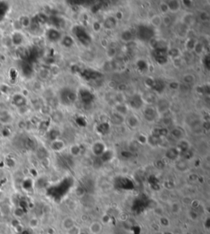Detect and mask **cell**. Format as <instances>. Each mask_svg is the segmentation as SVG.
I'll list each match as a JSON object with an SVG mask.
<instances>
[{"instance_id":"6da1fadb","label":"cell","mask_w":210,"mask_h":234,"mask_svg":"<svg viewBox=\"0 0 210 234\" xmlns=\"http://www.w3.org/2000/svg\"><path fill=\"white\" fill-rule=\"evenodd\" d=\"M138 38L143 41H150L154 36V31L152 28L147 26H139L137 29Z\"/></svg>"},{"instance_id":"7a4b0ae2","label":"cell","mask_w":210,"mask_h":234,"mask_svg":"<svg viewBox=\"0 0 210 234\" xmlns=\"http://www.w3.org/2000/svg\"><path fill=\"white\" fill-rule=\"evenodd\" d=\"M74 33L80 42L84 45H89L91 43L90 34L85 31L82 26H76L74 29Z\"/></svg>"},{"instance_id":"3957f363","label":"cell","mask_w":210,"mask_h":234,"mask_svg":"<svg viewBox=\"0 0 210 234\" xmlns=\"http://www.w3.org/2000/svg\"><path fill=\"white\" fill-rule=\"evenodd\" d=\"M61 99L64 104H70L76 99V93L70 88H64L61 92Z\"/></svg>"},{"instance_id":"277c9868","label":"cell","mask_w":210,"mask_h":234,"mask_svg":"<svg viewBox=\"0 0 210 234\" xmlns=\"http://www.w3.org/2000/svg\"><path fill=\"white\" fill-rule=\"evenodd\" d=\"M167 56H168L167 52L163 48H158L154 52V57L157 62L160 64H164L167 62V59H168Z\"/></svg>"},{"instance_id":"5b68a950","label":"cell","mask_w":210,"mask_h":234,"mask_svg":"<svg viewBox=\"0 0 210 234\" xmlns=\"http://www.w3.org/2000/svg\"><path fill=\"white\" fill-rule=\"evenodd\" d=\"M101 74L99 72H97L95 70H93L90 69H86L84 70L83 71L81 72V76L83 77L85 80H95V79L99 78L101 76Z\"/></svg>"},{"instance_id":"8992f818","label":"cell","mask_w":210,"mask_h":234,"mask_svg":"<svg viewBox=\"0 0 210 234\" xmlns=\"http://www.w3.org/2000/svg\"><path fill=\"white\" fill-rule=\"evenodd\" d=\"M80 96H81V101L85 103V104H88V103H90L94 100V94L91 93L90 91L85 89H82L80 91Z\"/></svg>"},{"instance_id":"52a82bcc","label":"cell","mask_w":210,"mask_h":234,"mask_svg":"<svg viewBox=\"0 0 210 234\" xmlns=\"http://www.w3.org/2000/svg\"><path fill=\"white\" fill-rule=\"evenodd\" d=\"M129 103L131 107L137 109V108H140L142 106L143 101H142V99H141V98L139 95H134V96L130 98Z\"/></svg>"},{"instance_id":"ba28073f","label":"cell","mask_w":210,"mask_h":234,"mask_svg":"<svg viewBox=\"0 0 210 234\" xmlns=\"http://www.w3.org/2000/svg\"><path fill=\"white\" fill-rule=\"evenodd\" d=\"M90 233L92 234H99L102 231V224L99 221H94L89 227Z\"/></svg>"},{"instance_id":"9c48e42d","label":"cell","mask_w":210,"mask_h":234,"mask_svg":"<svg viewBox=\"0 0 210 234\" xmlns=\"http://www.w3.org/2000/svg\"><path fill=\"white\" fill-rule=\"evenodd\" d=\"M150 86L151 88H153V89L157 90V91H159V92H161L162 89H163V88H164V84L162 83L161 80H150Z\"/></svg>"},{"instance_id":"30bf717a","label":"cell","mask_w":210,"mask_h":234,"mask_svg":"<svg viewBox=\"0 0 210 234\" xmlns=\"http://www.w3.org/2000/svg\"><path fill=\"white\" fill-rule=\"evenodd\" d=\"M48 38L53 42H57L60 39V33L55 30H50L48 33Z\"/></svg>"},{"instance_id":"8fae6325","label":"cell","mask_w":210,"mask_h":234,"mask_svg":"<svg viewBox=\"0 0 210 234\" xmlns=\"http://www.w3.org/2000/svg\"><path fill=\"white\" fill-rule=\"evenodd\" d=\"M155 111L153 108H147L144 111V116L148 120H153L155 118Z\"/></svg>"},{"instance_id":"7c38bea8","label":"cell","mask_w":210,"mask_h":234,"mask_svg":"<svg viewBox=\"0 0 210 234\" xmlns=\"http://www.w3.org/2000/svg\"><path fill=\"white\" fill-rule=\"evenodd\" d=\"M75 224V222H74L73 219H72V218H69V217H67V218H66V219L63 220V227H64V228H65L66 231H67L68 229H70L71 228H72L73 226H75V224Z\"/></svg>"},{"instance_id":"4fadbf2b","label":"cell","mask_w":210,"mask_h":234,"mask_svg":"<svg viewBox=\"0 0 210 234\" xmlns=\"http://www.w3.org/2000/svg\"><path fill=\"white\" fill-rule=\"evenodd\" d=\"M104 146H103V144L100 143H96L94 146V152L95 153L96 155H100V154H102L103 153V151H104Z\"/></svg>"},{"instance_id":"5bb4252c","label":"cell","mask_w":210,"mask_h":234,"mask_svg":"<svg viewBox=\"0 0 210 234\" xmlns=\"http://www.w3.org/2000/svg\"><path fill=\"white\" fill-rule=\"evenodd\" d=\"M116 25V21L114 20L113 18L109 17L108 18L106 21H104V26L108 28V29H111V28H113Z\"/></svg>"},{"instance_id":"9a60e30c","label":"cell","mask_w":210,"mask_h":234,"mask_svg":"<svg viewBox=\"0 0 210 234\" xmlns=\"http://www.w3.org/2000/svg\"><path fill=\"white\" fill-rule=\"evenodd\" d=\"M72 44H73V40L70 36H66L63 39V44L65 45L66 47H71Z\"/></svg>"},{"instance_id":"2e32d148","label":"cell","mask_w":210,"mask_h":234,"mask_svg":"<svg viewBox=\"0 0 210 234\" xmlns=\"http://www.w3.org/2000/svg\"><path fill=\"white\" fill-rule=\"evenodd\" d=\"M67 234H80V228L76 226H73L67 230Z\"/></svg>"},{"instance_id":"e0dca14e","label":"cell","mask_w":210,"mask_h":234,"mask_svg":"<svg viewBox=\"0 0 210 234\" xmlns=\"http://www.w3.org/2000/svg\"><path fill=\"white\" fill-rule=\"evenodd\" d=\"M51 20H52V22L54 23V26H61V21H62V20H61L60 18L53 16V17L51 18Z\"/></svg>"},{"instance_id":"ac0fdd59","label":"cell","mask_w":210,"mask_h":234,"mask_svg":"<svg viewBox=\"0 0 210 234\" xmlns=\"http://www.w3.org/2000/svg\"><path fill=\"white\" fill-rule=\"evenodd\" d=\"M24 18V20H26V19H27L26 17H23ZM25 23H26V21H21V24L23 25V26H25ZM28 24H30V22H29V21H26V26H27Z\"/></svg>"},{"instance_id":"d6986e66","label":"cell","mask_w":210,"mask_h":234,"mask_svg":"<svg viewBox=\"0 0 210 234\" xmlns=\"http://www.w3.org/2000/svg\"><path fill=\"white\" fill-rule=\"evenodd\" d=\"M205 64H206V66H207V67L208 68V57H206V59H205Z\"/></svg>"}]
</instances>
